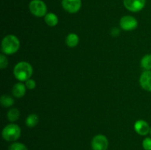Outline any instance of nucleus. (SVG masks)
Wrapping results in <instances>:
<instances>
[{
  "mask_svg": "<svg viewBox=\"0 0 151 150\" xmlns=\"http://www.w3.org/2000/svg\"><path fill=\"white\" fill-rule=\"evenodd\" d=\"M20 47L19 38L13 35H8L1 41V51L5 54H13L17 52Z\"/></svg>",
  "mask_w": 151,
  "mask_h": 150,
  "instance_id": "2",
  "label": "nucleus"
},
{
  "mask_svg": "<svg viewBox=\"0 0 151 150\" xmlns=\"http://www.w3.org/2000/svg\"><path fill=\"white\" fill-rule=\"evenodd\" d=\"M150 135H151V127H150Z\"/></svg>",
  "mask_w": 151,
  "mask_h": 150,
  "instance_id": "23",
  "label": "nucleus"
},
{
  "mask_svg": "<svg viewBox=\"0 0 151 150\" xmlns=\"http://www.w3.org/2000/svg\"><path fill=\"white\" fill-rule=\"evenodd\" d=\"M142 67L146 71L151 70V54H146L141 60Z\"/></svg>",
  "mask_w": 151,
  "mask_h": 150,
  "instance_id": "17",
  "label": "nucleus"
},
{
  "mask_svg": "<svg viewBox=\"0 0 151 150\" xmlns=\"http://www.w3.org/2000/svg\"><path fill=\"white\" fill-rule=\"evenodd\" d=\"M123 4L130 11L139 12L145 6V0H123Z\"/></svg>",
  "mask_w": 151,
  "mask_h": 150,
  "instance_id": "8",
  "label": "nucleus"
},
{
  "mask_svg": "<svg viewBox=\"0 0 151 150\" xmlns=\"http://www.w3.org/2000/svg\"><path fill=\"white\" fill-rule=\"evenodd\" d=\"M3 138L8 142H14L17 141L21 135V129L19 126L15 124H10L4 126L2 130Z\"/></svg>",
  "mask_w": 151,
  "mask_h": 150,
  "instance_id": "3",
  "label": "nucleus"
},
{
  "mask_svg": "<svg viewBox=\"0 0 151 150\" xmlns=\"http://www.w3.org/2000/svg\"><path fill=\"white\" fill-rule=\"evenodd\" d=\"M30 13L36 17H42L47 15V7L42 0H32L29 4Z\"/></svg>",
  "mask_w": 151,
  "mask_h": 150,
  "instance_id": "4",
  "label": "nucleus"
},
{
  "mask_svg": "<svg viewBox=\"0 0 151 150\" xmlns=\"http://www.w3.org/2000/svg\"><path fill=\"white\" fill-rule=\"evenodd\" d=\"M139 84L143 89L151 92V71H145L142 74Z\"/></svg>",
  "mask_w": 151,
  "mask_h": 150,
  "instance_id": "9",
  "label": "nucleus"
},
{
  "mask_svg": "<svg viewBox=\"0 0 151 150\" xmlns=\"http://www.w3.org/2000/svg\"><path fill=\"white\" fill-rule=\"evenodd\" d=\"M39 122V118L36 114H31L26 119V124L28 127H34Z\"/></svg>",
  "mask_w": 151,
  "mask_h": 150,
  "instance_id": "14",
  "label": "nucleus"
},
{
  "mask_svg": "<svg viewBox=\"0 0 151 150\" xmlns=\"http://www.w3.org/2000/svg\"><path fill=\"white\" fill-rule=\"evenodd\" d=\"M61 1H63V0H61Z\"/></svg>",
  "mask_w": 151,
  "mask_h": 150,
  "instance_id": "24",
  "label": "nucleus"
},
{
  "mask_svg": "<svg viewBox=\"0 0 151 150\" xmlns=\"http://www.w3.org/2000/svg\"><path fill=\"white\" fill-rule=\"evenodd\" d=\"M142 147L145 150H151V138H145L143 140Z\"/></svg>",
  "mask_w": 151,
  "mask_h": 150,
  "instance_id": "19",
  "label": "nucleus"
},
{
  "mask_svg": "<svg viewBox=\"0 0 151 150\" xmlns=\"http://www.w3.org/2000/svg\"><path fill=\"white\" fill-rule=\"evenodd\" d=\"M82 6L81 0H63L62 7L69 13H75L80 10Z\"/></svg>",
  "mask_w": 151,
  "mask_h": 150,
  "instance_id": "7",
  "label": "nucleus"
},
{
  "mask_svg": "<svg viewBox=\"0 0 151 150\" xmlns=\"http://www.w3.org/2000/svg\"><path fill=\"white\" fill-rule=\"evenodd\" d=\"M66 43L67 46L71 48L75 47L79 43V38L75 33H70L67 35L66 39Z\"/></svg>",
  "mask_w": 151,
  "mask_h": 150,
  "instance_id": "13",
  "label": "nucleus"
},
{
  "mask_svg": "<svg viewBox=\"0 0 151 150\" xmlns=\"http://www.w3.org/2000/svg\"><path fill=\"white\" fill-rule=\"evenodd\" d=\"M9 150H28V149L22 143L14 142L10 145Z\"/></svg>",
  "mask_w": 151,
  "mask_h": 150,
  "instance_id": "18",
  "label": "nucleus"
},
{
  "mask_svg": "<svg viewBox=\"0 0 151 150\" xmlns=\"http://www.w3.org/2000/svg\"><path fill=\"white\" fill-rule=\"evenodd\" d=\"M25 85H26L27 88L29 90H32L35 88L36 86V83H35V81L32 79H29L28 80L26 81L25 82Z\"/></svg>",
  "mask_w": 151,
  "mask_h": 150,
  "instance_id": "21",
  "label": "nucleus"
},
{
  "mask_svg": "<svg viewBox=\"0 0 151 150\" xmlns=\"http://www.w3.org/2000/svg\"><path fill=\"white\" fill-rule=\"evenodd\" d=\"M7 65H8V60H7V57L4 54H1L0 55V68L1 69H5Z\"/></svg>",
  "mask_w": 151,
  "mask_h": 150,
  "instance_id": "20",
  "label": "nucleus"
},
{
  "mask_svg": "<svg viewBox=\"0 0 151 150\" xmlns=\"http://www.w3.org/2000/svg\"><path fill=\"white\" fill-rule=\"evenodd\" d=\"M32 67L29 63L26 61H22L18 63L13 69L14 76L18 80L24 82L30 79L32 74Z\"/></svg>",
  "mask_w": 151,
  "mask_h": 150,
  "instance_id": "1",
  "label": "nucleus"
},
{
  "mask_svg": "<svg viewBox=\"0 0 151 150\" xmlns=\"http://www.w3.org/2000/svg\"><path fill=\"white\" fill-rule=\"evenodd\" d=\"M109 147V140L104 135H97L91 141L92 150H107Z\"/></svg>",
  "mask_w": 151,
  "mask_h": 150,
  "instance_id": "5",
  "label": "nucleus"
},
{
  "mask_svg": "<svg viewBox=\"0 0 151 150\" xmlns=\"http://www.w3.org/2000/svg\"><path fill=\"white\" fill-rule=\"evenodd\" d=\"M121 28L125 31L134 30L137 27L138 21L134 17L131 16H125L120 19L119 21Z\"/></svg>",
  "mask_w": 151,
  "mask_h": 150,
  "instance_id": "6",
  "label": "nucleus"
},
{
  "mask_svg": "<svg viewBox=\"0 0 151 150\" xmlns=\"http://www.w3.org/2000/svg\"><path fill=\"white\" fill-rule=\"evenodd\" d=\"M0 103H1V106H3V107H11L14 104V100L10 96L3 95L1 96V99H0Z\"/></svg>",
  "mask_w": 151,
  "mask_h": 150,
  "instance_id": "16",
  "label": "nucleus"
},
{
  "mask_svg": "<svg viewBox=\"0 0 151 150\" xmlns=\"http://www.w3.org/2000/svg\"><path fill=\"white\" fill-rule=\"evenodd\" d=\"M19 116H20V113H19V110L16 108H12L7 112V119L10 121L14 122L16 121H17L19 119Z\"/></svg>",
  "mask_w": 151,
  "mask_h": 150,
  "instance_id": "15",
  "label": "nucleus"
},
{
  "mask_svg": "<svg viewBox=\"0 0 151 150\" xmlns=\"http://www.w3.org/2000/svg\"><path fill=\"white\" fill-rule=\"evenodd\" d=\"M134 129L140 135H147L150 132V127L147 121L138 120L134 124Z\"/></svg>",
  "mask_w": 151,
  "mask_h": 150,
  "instance_id": "10",
  "label": "nucleus"
},
{
  "mask_svg": "<svg viewBox=\"0 0 151 150\" xmlns=\"http://www.w3.org/2000/svg\"><path fill=\"white\" fill-rule=\"evenodd\" d=\"M111 35H113V36H118L119 35V29H118L116 27L113 28L111 29Z\"/></svg>",
  "mask_w": 151,
  "mask_h": 150,
  "instance_id": "22",
  "label": "nucleus"
},
{
  "mask_svg": "<svg viewBox=\"0 0 151 150\" xmlns=\"http://www.w3.org/2000/svg\"><path fill=\"white\" fill-rule=\"evenodd\" d=\"M44 21L50 26H55L58 23V18L55 13H49L44 16Z\"/></svg>",
  "mask_w": 151,
  "mask_h": 150,
  "instance_id": "12",
  "label": "nucleus"
},
{
  "mask_svg": "<svg viewBox=\"0 0 151 150\" xmlns=\"http://www.w3.org/2000/svg\"><path fill=\"white\" fill-rule=\"evenodd\" d=\"M26 85L22 82H18V83L15 84L14 86L12 88L13 95L16 98H22L26 93Z\"/></svg>",
  "mask_w": 151,
  "mask_h": 150,
  "instance_id": "11",
  "label": "nucleus"
}]
</instances>
